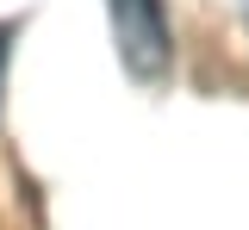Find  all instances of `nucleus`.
Returning <instances> with one entry per match:
<instances>
[{
    "instance_id": "f257e3e1",
    "label": "nucleus",
    "mask_w": 249,
    "mask_h": 230,
    "mask_svg": "<svg viewBox=\"0 0 249 230\" xmlns=\"http://www.w3.org/2000/svg\"><path fill=\"white\" fill-rule=\"evenodd\" d=\"M106 13H112V44H119L124 75L143 87H162L175 63V32H168L162 0H106Z\"/></svg>"
},
{
    "instance_id": "f03ea898",
    "label": "nucleus",
    "mask_w": 249,
    "mask_h": 230,
    "mask_svg": "<svg viewBox=\"0 0 249 230\" xmlns=\"http://www.w3.org/2000/svg\"><path fill=\"white\" fill-rule=\"evenodd\" d=\"M0 37H6V32H0ZM0 63H6V44H0Z\"/></svg>"
}]
</instances>
